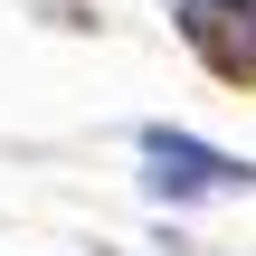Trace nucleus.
I'll return each mask as SVG.
<instances>
[{"mask_svg":"<svg viewBox=\"0 0 256 256\" xmlns=\"http://www.w3.org/2000/svg\"><path fill=\"white\" fill-rule=\"evenodd\" d=\"M180 38L209 76L256 86V0H180Z\"/></svg>","mask_w":256,"mask_h":256,"instance_id":"f03ea898","label":"nucleus"},{"mask_svg":"<svg viewBox=\"0 0 256 256\" xmlns=\"http://www.w3.org/2000/svg\"><path fill=\"white\" fill-rule=\"evenodd\" d=\"M142 190H152V200H228V190H256V162L200 142V133L152 124V133H142Z\"/></svg>","mask_w":256,"mask_h":256,"instance_id":"f257e3e1","label":"nucleus"}]
</instances>
